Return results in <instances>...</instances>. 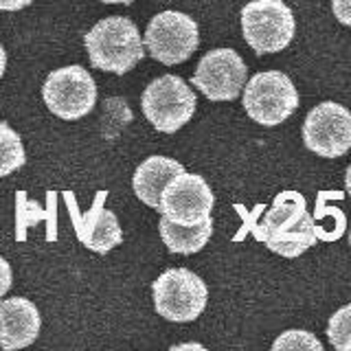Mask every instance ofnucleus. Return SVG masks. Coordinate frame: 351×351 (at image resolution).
Wrapping results in <instances>:
<instances>
[{
	"label": "nucleus",
	"mask_w": 351,
	"mask_h": 351,
	"mask_svg": "<svg viewBox=\"0 0 351 351\" xmlns=\"http://www.w3.org/2000/svg\"><path fill=\"white\" fill-rule=\"evenodd\" d=\"M248 228L255 239L288 259L301 257L318 241L314 217L307 213V202L299 191H281L261 222Z\"/></svg>",
	"instance_id": "obj_1"
},
{
	"label": "nucleus",
	"mask_w": 351,
	"mask_h": 351,
	"mask_svg": "<svg viewBox=\"0 0 351 351\" xmlns=\"http://www.w3.org/2000/svg\"><path fill=\"white\" fill-rule=\"evenodd\" d=\"M88 58L97 71L125 75L145 58V44L130 18L110 16L99 20L84 38Z\"/></svg>",
	"instance_id": "obj_2"
},
{
	"label": "nucleus",
	"mask_w": 351,
	"mask_h": 351,
	"mask_svg": "<svg viewBox=\"0 0 351 351\" xmlns=\"http://www.w3.org/2000/svg\"><path fill=\"white\" fill-rule=\"evenodd\" d=\"M294 31V14L283 0H250L241 9V33L257 55L288 49Z\"/></svg>",
	"instance_id": "obj_3"
},
{
	"label": "nucleus",
	"mask_w": 351,
	"mask_h": 351,
	"mask_svg": "<svg viewBox=\"0 0 351 351\" xmlns=\"http://www.w3.org/2000/svg\"><path fill=\"white\" fill-rule=\"evenodd\" d=\"M244 110L259 125L274 128L288 121L299 108V93L281 71L255 73L244 86Z\"/></svg>",
	"instance_id": "obj_4"
},
{
	"label": "nucleus",
	"mask_w": 351,
	"mask_h": 351,
	"mask_svg": "<svg viewBox=\"0 0 351 351\" xmlns=\"http://www.w3.org/2000/svg\"><path fill=\"white\" fill-rule=\"evenodd\" d=\"M195 106V93L178 75H162L152 80L141 97L143 114L165 134H173L189 123Z\"/></svg>",
	"instance_id": "obj_5"
},
{
	"label": "nucleus",
	"mask_w": 351,
	"mask_h": 351,
	"mask_svg": "<svg viewBox=\"0 0 351 351\" xmlns=\"http://www.w3.org/2000/svg\"><path fill=\"white\" fill-rule=\"evenodd\" d=\"M154 307L158 316L171 323H191L204 312L208 288L195 272L186 268H169L152 283Z\"/></svg>",
	"instance_id": "obj_6"
},
{
	"label": "nucleus",
	"mask_w": 351,
	"mask_h": 351,
	"mask_svg": "<svg viewBox=\"0 0 351 351\" xmlns=\"http://www.w3.org/2000/svg\"><path fill=\"white\" fill-rule=\"evenodd\" d=\"M147 53L165 66L182 64L200 47L197 22L182 11H160L147 25L143 38Z\"/></svg>",
	"instance_id": "obj_7"
},
{
	"label": "nucleus",
	"mask_w": 351,
	"mask_h": 351,
	"mask_svg": "<svg viewBox=\"0 0 351 351\" xmlns=\"http://www.w3.org/2000/svg\"><path fill=\"white\" fill-rule=\"evenodd\" d=\"M42 99L55 117L77 121L93 112L97 104V84L84 66H62L47 77L42 86Z\"/></svg>",
	"instance_id": "obj_8"
},
{
	"label": "nucleus",
	"mask_w": 351,
	"mask_h": 351,
	"mask_svg": "<svg viewBox=\"0 0 351 351\" xmlns=\"http://www.w3.org/2000/svg\"><path fill=\"white\" fill-rule=\"evenodd\" d=\"M248 80L246 62L233 49H213L202 55L191 84L208 101H235Z\"/></svg>",
	"instance_id": "obj_9"
},
{
	"label": "nucleus",
	"mask_w": 351,
	"mask_h": 351,
	"mask_svg": "<svg viewBox=\"0 0 351 351\" xmlns=\"http://www.w3.org/2000/svg\"><path fill=\"white\" fill-rule=\"evenodd\" d=\"M305 147L321 158H340L351 149V112L336 101L314 106L303 121Z\"/></svg>",
	"instance_id": "obj_10"
},
{
	"label": "nucleus",
	"mask_w": 351,
	"mask_h": 351,
	"mask_svg": "<svg viewBox=\"0 0 351 351\" xmlns=\"http://www.w3.org/2000/svg\"><path fill=\"white\" fill-rule=\"evenodd\" d=\"M215 195L208 182L197 173H178L160 193L158 211L176 224L193 226L211 217Z\"/></svg>",
	"instance_id": "obj_11"
},
{
	"label": "nucleus",
	"mask_w": 351,
	"mask_h": 351,
	"mask_svg": "<svg viewBox=\"0 0 351 351\" xmlns=\"http://www.w3.org/2000/svg\"><path fill=\"white\" fill-rule=\"evenodd\" d=\"M106 197H108V191H97L93 208L88 213H82L80 208H77L75 195L71 191L64 193L77 239H80L82 246H86L93 252H110L123 241V230L119 226L117 215L106 208Z\"/></svg>",
	"instance_id": "obj_12"
},
{
	"label": "nucleus",
	"mask_w": 351,
	"mask_h": 351,
	"mask_svg": "<svg viewBox=\"0 0 351 351\" xmlns=\"http://www.w3.org/2000/svg\"><path fill=\"white\" fill-rule=\"evenodd\" d=\"M42 318L36 303L25 296L0 301V349L16 351L36 343Z\"/></svg>",
	"instance_id": "obj_13"
},
{
	"label": "nucleus",
	"mask_w": 351,
	"mask_h": 351,
	"mask_svg": "<svg viewBox=\"0 0 351 351\" xmlns=\"http://www.w3.org/2000/svg\"><path fill=\"white\" fill-rule=\"evenodd\" d=\"M182 171H184L182 162H178L176 158L149 156L138 165L134 176H132V189H134L136 197L143 204L158 211L162 189L167 186V182L173 176H178Z\"/></svg>",
	"instance_id": "obj_14"
},
{
	"label": "nucleus",
	"mask_w": 351,
	"mask_h": 351,
	"mask_svg": "<svg viewBox=\"0 0 351 351\" xmlns=\"http://www.w3.org/2000/svg\"><path fill=\"white\" fill-rule=\"evenodd\" d=\"M158 230H160L162 244L167 246L169 252H176V255H193V252H200L208 244V239H211L213 219L208 217L200 224L184 226V224H176L165 215H160Z\"/></svg>",
	"instance_id": "obj_15"
},
{
	"label": "nucleus",
	"mask_w": 351,
	"mask_h": 351,
	"mask_svg": "<svg viewBox=\"0 0 351 351\" xmlns=\"http://www.w3.org/2000/svg\"><path fill=\"white\" fill-rule=\"evenodd\" d=\"M47 200H49V211H40V206L36 202H29L25 191H18V211H16V219H18V230H16V237L20 241L27 239V228L31 224H38L42 219H47L49 224V233H47V239L49 241H55L58 239V233H55V193L49 191L47 193Z\"/></svg>",
	"instance_id": "obj_16"
},
{
	"label": "nucleus",
	"mask_w": 351,
	"mask_h": 351,
	"mask_svg": "<svg viewBox=\"0 0 351 351\" xmlns=\"http://www.w3.org/2000/svg\"><path fill=\"white\" fill-rule=\"evenodd\" d=\"M27 162L25 145L18 132L5 121H0V178L18 171Z\"/></svg>",
	"instance_id": "obj_17"
},
{
	"label": "nucleus",
	"mask_w": 351,
	"mask_h": 351,
	"mask_svg": "<svg viewBox=\"0 0 351 351\" xmlns=\"http://www.w3.org/2000/svg\"><path fill=\"white\" fill-rule=\"evenodd\" d=\"M327 338L338 351H351V303L340 307L327 323Z\"/></svg>",
	"instance_id": "obj_18"
},
{
	"label": "nucleus",
	"mask_w": 351,
	"mask_h": 351,
	"mask_svg": "<svg viewBox=\"0 0 351 351\" xmlns=\"http://www.w3.org/2000/svg\"><path fill=\"white\" fill-rule=\"evenodd\" d=\"M272 349H316L321 351V343L314 334L305 332V329H288L272 343Z\"/></svg>",
	"instance_id": "obj_19"
},
{
	"label": "nucleus",
	"mask_w": 351,
	"mask_h": 351,
	"mask_svg": "<svg viewBox=\"0 0 351 351\" xmlns=\"http://www.w3.org/2000/svg\"><path fill=\"white\" fill-rule=\"evenodd\" d=\"M332 9L340 25L351 27V0H332Z\"/></svg>",
	"instance_id": "obj_20"
},
{
	"label": "nucleus",
	"mask_w": 351,
	"mask_h": 351,
	"mask_svg": "<svg viewBox=\"0 0 351 351\" xmlns=\"http://www.w3.org/2000/svg\"><path fill=\"white\" fill-rule=\"evenodd\" d=\"M11 266H9V261L0 255V299L9 292V288H11Z\"/></svg>",
	"instance_id": "obj_21"
},
{
	"label": "nucleus",
	"mask_w": 351,
	"mask_h": 351,
	"mask_svg": "<svg viewBox=\"0 0 351 351\" xmlns=\"http://www.w3.org/2000/svg\"><path fill=\"white\" fill-rule=\"evenodd\" d=\"M33 3V0H0V11H20Z\"/></svg>",
	"instance_id": "obj_22"
},
{
	"label": "nucleus",
	"mask_w": 351,
	"mask_h": 351,
	"mask_svg": "<svg viewBox=\"0 0 351 351\" xmlns=\"http://www.w3.org/2000/svg\"><path fill=\"white\" fill-rule=\"evenodd\" d=\"M7 71V53H5V47L0 44V80H3V75Z\"/></svg>",
	"instance_id": "obj_23"
},
{
	"label": "nucleus",
	"mask_w": 351,
	"mask_h": 351,
	"mask_svg": "<svg viewBox=\"0 0 351 351\" xmlns=\"http://www.w3.org/2000/svg\"><path fill=\"white\" fill-rule=\"evenodd\" d=\"M345 189H347V193L351 195V165H349L347 171H345Z\"/></svg>",
	"instance_id": "obj_24"
},
{
	"label": "nucleus",
	"mask_w": 351,
	"mask_h": 351,
	"mask_svg": "<svg viewBox=\"0 0 351 351\" xmlns=\"http://www.w3.org/2000/svg\"><path fill=\"white\" fill-rule=\"evenodd\" d=\"M106 5H132L134 0H101Z\"/></svg>",
	"instance_id": "obj_25"
},
{
	"label": "nucleus",
	"mask_w": 351,
	"mask_h": 351,
	"mask_svg": "<svg viewBox=\"0 0 351 351\" xmlns=\"http://www.w3.org/2000/svg\"><path fill=\"white\" fill-rule=\"evenodd\" d=\"M349 246H351V230H349Z\"/></svg>",
	"instance_id": "obj_26"
}]
</instances>
